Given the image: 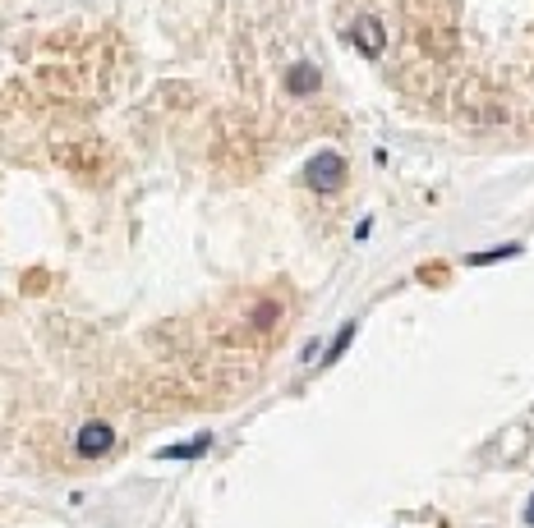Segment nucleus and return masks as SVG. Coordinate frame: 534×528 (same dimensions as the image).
I'll list each match as a JSON object with an SVG mask.
<instances>
[{
  "label": "nucleus",
  "instance_id": "1",
  "mask_svg": "<svg viewBox=\"0 0 534 528\" xmlns=\"http://www.w3.org/2000/svg\"><path fill=\"white\" fill-rule=\"evenodd\" d=\"M304 184H309L314 193H336L341 184H346V156L323 147L309 156V166H304Z\"/></svg>",
  "mask_w": 534,
  "mask_h": 528
},
{
  "label": "nucleus",
  "instance_id": "2",
  "mask_svg": "<svg viewBox=\"0 0 534 528\" xmlns=\"http://www.w3.org/2000/svg\"><path fill=\"white\" fill-rule=\"evenodd\" d=\"M111 445H116V432H111V423H102V418H93V423H84L74 432V455L79 460H102Z\"/></svg>",
  "mask_w": 534,
  "mask_h": 528
},
{
  "label": "nucleus",
  "instance_id": "3",
  "mask_svg": "<svg viewBox=\"0 0 534 528\" xmlns=\"http://www.w3.org/2000/svg\"><path fill=\"white\" fill-rule=\"evenodd\" d=\"M351 37H355V47H360L364 60H378V56H383V47H387V32H383V23H378L373 14H360L355 28H351Z\"/></svg>",
  "mask_w": 534,
  "mask_h": 528
},
{
  "label": "nucleus",
  "instance_id": "4",
  "mask_svg": "<svg viewBox=\"0 0 534 528\" xmlns=\"http://www.w3.org/2000/svg\"><path fill=\"white\" fill-rule=\"evenodd\" d=\"M318 84H323V74H318V65H309V60L290 65V74H286L290 97H314V92H318Z\"/></svg>",
  "mask_w": 534,
  "mask_h": 528
},
{
  "label": "nucleus",
  "instance_id": "5",
  "mask_svg": "<svg viewBox=\"0 0 534 528\" xmlns=\"http://www.w3.org/2000/svg\"><path fill=\"white\" fill-rule=\"evenodd\" d=\"M521 253H525V243H498V249H484V253H466V267H493V262H507Z\"/></svg>",
  "mask_w": 534,
  "mask_h": 528
},
{
  "label": "nucleus",
  "instance_id": "6",
  "mask_svg": "<svg viewBox=\"0 0 534 528\" xmlns=\"http://www.w3.org/2000/svg\"><path fill=\"white\" fill-rule=\"evenodd\" d=\"M212 445V436L203 432V436H194V441H184V445H162L157 451V460H199L203 451Z\"/></svg>",
  "mask_w": 534,
  "mask_h": 528
},
{
  "label": "nucleus",
  "instance_id": "7",
  "mask_svg": "<svg viewBox=\"0 0 534 528\" xmlns=\"http://www.w3.org/2000/svg\"><path fill=\"white\" fill-rule=\"evenodd\" d=\"M355 336H360V321H346L336 336H332V345H327V354H323V363H336L341 354H346L351 345H355Z\"/></svg>",
  "mask_w": 534,
  "mask_h": 528
},
{
  "label": "nucleus",
  "instance_id": "8",
  "mask_svg": "<svg viewBox=\"0 0 534 528\" xmlns=\"http://www.w3.org/2000/svg\"><path fill=\"white\" fill-rule=\"evenodd\" d=\"M525 528H534V492H530V501H525Z\"/></svg>",
  "mask_w": 534,
  "mask_h": 528
}]
</instances>
